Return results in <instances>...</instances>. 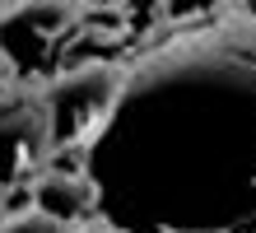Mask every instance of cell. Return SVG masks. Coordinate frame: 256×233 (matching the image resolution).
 <instances>
[{
	"instance_id": "obj_1",
	"label": "cell",
	"mask_w": 256,
	"mask_h": 233,
	"mask_svg": "<svg viewBox=\"0 0 256 233\" xmlns=\"http://www.w3.org/2000/svg\"><path fill=\"white\" fill-rule=\"evenodd\" d=\"M84 173L130 182L186 233H224L256 205V24L177 38L122 75L112 112L80 149Z\"/></svg>"
},
{
	"instance_id": "obj_2",
	"label": "cell",
	"mask_w": 256,
	"mask_h": 233,
	"mask_svg": "<svg viewBox=\"0 0 256 233\" xmlns=\"http://www.w3.org/2000/svg\"><path fill=\"white\" fill-rule=\"evenodd\" d=\"M122 75L126 70L112 66V61H88V66L56 70L52 80L38 89L52 149H84L88 145V135L102 126V117H108L112 103H116Z\"/></svg>"
},
{
	"instance_id": "obj_3",
	"label": "cell",
	"mask_w": 256,
	"mask_h": 233,
	"mask_svg": "<svg viewBox=\"0 0 256 233\" xmlns=\"http://www.w3.org/2000/svg\"><path fill=\"white\" fill-rule=\"evenodd\" d=\"M80 14L84 10L70 0H10V5H0V56L10 61L14 75L38 70Z\"/></svg>"
},
{
	"instance_id": "obj_4",
	"label": "cell",
	"mask_w": 256,
	"mask_h": 233,
	"mask_svg": "<svg viewBox=\"0 0 256 233\" xmlns=\"http://www.w3.org/2000/svg\"><path fill=\"white\" fill-rule=\"evenodd\" d=\"M52 140H47V117H42L38 93H10L0 89V191L14 182H28L47 163Z\"/></svg>"
},
{
	"instance_id": "obj_5",
	"label": "cell",
	"mask_w": 256,
	"mask_h": 233,
	"mask_svg": "<svg viewBox=\"0 0 256 233\" xmlns=\"http://www.w3.org/2000/svg\"><path fill=\"white\" fill-rule=\"evenodd\" d=\"M28 205L42 210L56 224H84L88 214L98 210V186L84 168H56L42 163L33 177H28Z\"/></svg>"
},
{
	"instance_id": "obj_6",
	"label": "cell",
	"mask_w": 256,
	"mask_h": 233,
	"mask_svg": "<svg viewBox=\"0 0 256 233\" xmlns=\"http://www.w3.org/2000/svg\"><path fill=\"white\" fill-rule=\"evenodd\" d=\"M0 233H66V224H56V219H47L42 210L24 205V210H14V214L0 219Z\"/></svg>"
},
{
	"instance_id": "obj_7",
	"label": "cell",
	"mask_w": 256,
	"mask_h": 233,
	"mask_svg": "<svg viewBox=\"0 0 256 233\" xmlns=\"http://www.w3.org/2000/svg\"><path fill=\"white\" fill-rule=\"evenodd\" d=\"M224 0H163V19L168 24H182V19H205V14H214Z\"/></svg>"
},
{
	"instance_id": "obj_8",
	"label": "cell",
	"mask_w": 256,
	"mask_h": 233,
	"mask_svg": "<svg viewBox=\"0 0 256 233\" xmlns=\"http://www.w3.org/2000/svg\"><path fill=\"white\" fill-rule=\"evenodd\" d=\"M74 233H130V228H122V224H108V219H84Z\"/></svg>"
},
{
	"instance_id": "obj_9",
	"label": "cell",
	"mask_w": 256,
	"mask_h": 233,
	"mask_svg": "<svg viewBox=\"0 0 256 233\" xmlns=\"http://www.w3.org/2000/svg\"><path fill=\"white\" fill-rule=\"evenodd\" d=\"M238 10H242V19H252V24H256V0H238Z\"/></svg>"
},
{
	"instance_id": "obj_10",
	"label": "cell",
	"mask_w": 256,
	"mask_h": 233,
	"mask_svg": "<svg viewBox=\"0 0 256 233\" xmlns=\"http://www.w3.org/2000/svg\"><path fill=\"white\" fill-rule=\"evenodd\" d=\"M70 5H80V10H84V5H88V0H70Z\"/></svg>"
}]
</instances>
